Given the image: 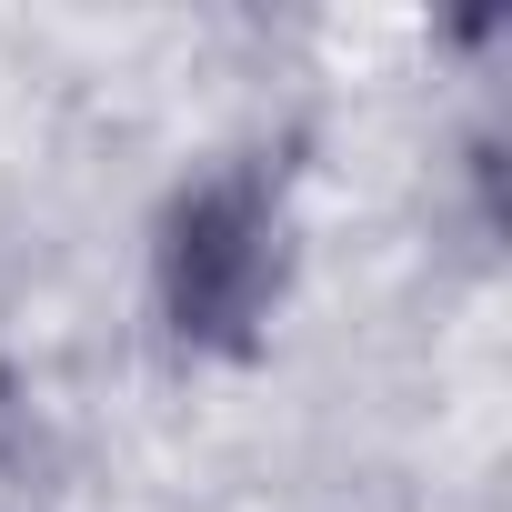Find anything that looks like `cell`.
Wrapping results in <instances>:
<instances>
[{
    "label": "cell",
    "instance_id": "obj_1",
    "mask_svg": "<svg viewBox=\"0 0 512 512\" xmlns=\"http://www.w3.org/2000/svg\"><path fill=\"white\" fill-rule=\"evenodd\" d=\"M282 272H292V221H282L272 171H251V161L201 171L161 211L151 292H161V322L191 352H251L272 302H282Z\"/></svg>",
    "mask_w": 512,
    "mask_h": 512
}]
</instances>
